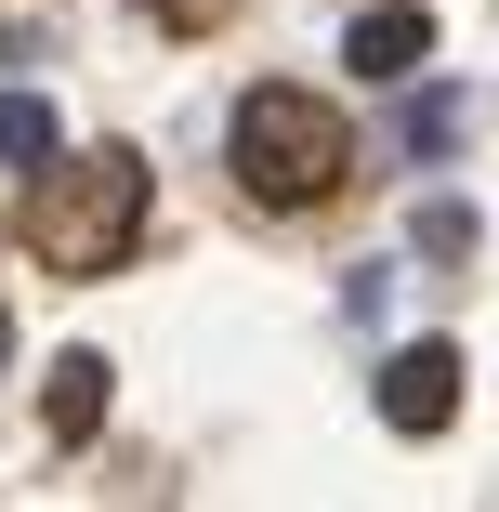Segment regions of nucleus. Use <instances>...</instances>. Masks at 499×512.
<instances>
[{
  "instance_id": "0eeeda50",
  "label": "nucleus",
  "mask_w": 499,
  "mask_h": 512,
  "mask_svg": "<svg viewBox=\"0 0 499 512\" xmlns=\"http://www.w3.org/2000/svg\"><path fill=\"white\" fill-rule=\"evenodd\" d=\"M434 145H460V92H421L408 106V158H434Z\"/></svg>"
},
{
  "instance_id": "7ed1b4c3",
  "label": "nucleus",
  "mask_w": 499,
  "mask_h": 512,
  "mask_svg": "<svg viewBox=\"0 0 499 512\" xmlns=\"http://www.w3.org/2000/svg\"><path fill=\"white\" fill-rule=\"evenodd\" d=\"M381 421L394 434H447L460 421V342H394L381 355Z\"/></svg>"
},
{
  "instance_id": "423d86ee",
  "label": "nucleus",
  "mask_w": 499,
  "mask_h": 512,
  "mask_svg": "<svg viewBox=\"0 0 499 512\" xmlns=\"http://www.w3.org/2000/svg\"><path fill=\"white\" fill-rule=\"evenodd\" d=\"M66 132H53V106H40V92H0V171H40Z\"/></svg>"
},
{
  "instance_id": "1a4fd4ad",
  "label": "nucleus",
  "mask_w": 499,
  "mask_h": 512,
  "mask_svg": "<svg viewBox=\"0 0 499 512\" xmlns=\"http://www.w3.org/2000/svg\"><path fill=\"white\" fill-rule=\"evenodd\" d=\"M0 355H14V316H0Z\"/></svg>"
},
{
  "instance_id": "20e7f679",
  "label": "nucleus",
  "mask_w": 499,
  "mask_h": 512,
  "mask_svg": "<svg viewBox=\"0 0 499 512\" xmlns=\"http://www.w3.org/2000/svg\"><path fill=\"white\" fill-rule=\"evenodd\" d=\"M421 53H434V14H408V0L355 14V40H342V66H355V79H421Z\"/></svg>"
},
{
  "instance_id": "6e6552de",
  "label": "nucleus",
  "mask_w": 499,
  "mask_h": 512,
  "mask_svg": "<svg viewBox=\"0 0 499 512\" xmlns=\"http://www.w3.org/2000/svg\"><path fill=\"white\" fill-rule=\"evenodd\" d=\"M145 14H158V27H197V14H211V0H145Z\"/></svg>"
},
{
  "instance_id": "f03ea898",
  "label": "nucleus",
  "mask_w": 499,
  "mask_h": 512,
  "mask_svg": "<svg viewBox=\"0 0 499 512\" xmlns=\"http://www.w3.org/2000/svg\"><path fill=\"white\" fill-rule=\"evenodd\" d=\"M132 237H145V158L132 145H53L40 197H27V250L53 276H106V263H132Z\"/></svg>"
},
{
  "instance_id": "39448f33",
  "label": "nucleus",
  "mask_w": 499,
  "mask_h": 512,
  "mask_svg": "<svg viewBox=\"0 0 499 512\" xmlns=\"http://www.w3.org/2000/svg\"><path fill=\"white\" fill-rule=\"evenodd\" d=\"M106 394H119V368L92 355V342H79V355H53V381H40V421H53V447H79L92 421H106Z\"/></svg>"
},
{
  "instance_id": "f257e3e1",
  "label": "nucleus",
  "mask_w": 499,
  "mask_h": 512,
  "mask_svg": "<svg viewBox=\"0 0 499 512\" xmlns=\"http://www.w3.org/2000/svg\"><path fill=\"white\" fill-rule=\"evenodd\" d=\"M224 158H237V184L263 197V211H329V197L355 184V132H342V106H316L303 79H263V92H237Z\"/></svg>"
}]
</instances>
